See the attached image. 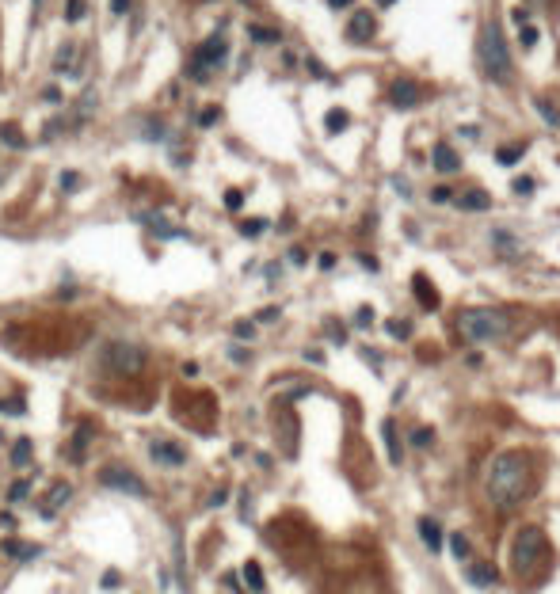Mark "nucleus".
Masks as SVG:
<instances>
[{
	"label": "nucleus",
	"instance_id": "24",
	"mask_svg": "<svg viewBox=\"0 0 560 594\" xmlns=\"http://www.w3.org/2000/svg\"><path fill=\"white\" fill-rule=\"evenodd\" d=\"M492 240H496V248L503 252V256H518V240L511 237L507 229H496V233H492Z\"/></svg>",
	"mask_w": 560,
	"mask_h": 594
},
{
	"label": "nucleus",
	"instance_id": "49",
	"mask_svg": "<svg viewBox=\"0 0 560 594\" xmlns=\"http://www.w3.org/2000/svg\"><path fill=\"white\" fill-rule=\"evenodd\" d=\"M31 4H35V16H39V12H42V4H46V0H31Z\"/></svg>",
	"mask_w": 560,
	"mask_h": 594
},
{
	"label": "nucleus",
	"instance_id": "48",
	"mask_svg": "<svg viewBox=\"0 0 560 594\" xmlns=\"http://www.w3.org/2000/svg\"><path fill=\"white\" fill-rule=\"evenodd\" d=\"M347 4H354V0H328V8H347Z\"/></svg>",
	"mask_w": 560,
	"mask_h": 594
},
{
	"label": "nucleus",
	"instance_id": "40",
	"mask_svg": "<svg viewBox=\"0 0 560 594\" xmlns=\"http://www.w3.org/2000/svg\"><path fill=\"white\" fill-rule=\"evenodd\" d=\"M111 12H115V16H126V12H130V0H111Z\"/></svg>",
	"mask_w": 560,
	"mask_h": 594
},
{
	"label": "nucleus",
	"instance_id": "22",
	"mask_svg": "<svg viewBox=\"0 0 560 594\" xmlns=\"http://www.w3.org/2000/svg\"><path fill=\"white\" fill-rule=\"evenodd\" d=\"M412 290H416L419 297H423V309H435V305H438V294L431 290V282H427L423 275H416V278H412Z\"/></svg>",
	"mask_w": 560,
	"mask_h": 594
},
{
	"label": "nucleus",
	"instance_id": "23",
	"mask_svg": "<svg viewBox=\"0 0 560 594\" xmlns=\"http://www.w3.org/2000/svg\"><path fill=\"white\" fill-rule=\"evenodd\" d=\"M12 465H15V469H27V465H31V438H15V446H12Z\"/></svg>",
	"mask_w": 560,
	"mask_h": 594
},
{
	"label": "nucleus",
	"instance_id": "7",
	"mask_svg": "<svg viewBox=\"0 0 560 594\" xmlns=\"http://www.w3.org/2000/svg\"><path fill=\"white\" fill-rule=\"evenodd\" d=\"M99 484L104 488H111V492H130V495H149V488H145V480L137 476V473H130V469H123V465H107V469H99Z\"/></svg>",
	"mask_w": 560,
	"mask_h": 594
},
{
	"label": "nucleus",
	"instance_id": "28",
	"mask_svg": "<svg viewBox=\"0 0 560 594\" xmlns=\"http://www.w3.org/2000/svg\"><path fill=\"white\" fill-rule=\"evenodd\" d=\"M450 552L457 560H469V537L465 533H450Z\"/></svg>",
	"mask_w": 560,
	"mask_h": 594
},
{
	"label": "nucleus",
	"instance_id": "8",
	"mask_svg": "<svg viewBox=\"0 0 560 594\" xmlns=\"http://www.w3.org/2000/svg\"><path fill=\"white\" fill-rule=\"evenodd\" d=\"M149 457H153L156 465H164V469L187 465V450L180 446V442H168V438H156L153 446H149Z\"/></svg>",
	"mask_w": 560,
	"mask_h": 594
},
{
	"label": "nucleus",
	"instance_id": "42",
	"mask_svg": "<svg viewBox=\"0 0 560 594\" xmlns=\"http://www.w3.org/2000/svg\"><path fill=\"white\" fill-rule=\"evenodd\" d=\"M225 499H229V492H225V488H218V492L210 495V507H221V503H225Z\"/></svg>",
	"mask_w": 560,
	"mask_h": 594
},
{
	"label": "nucleus",
	"instance_id": "17",
	"mask_svg": "<svg viewBox=\"0 0 560 594\" xmlns=\"http://www.w3.org/2000/svg\"><path fill=\"white\" fill-rule=\"evenodd\" d=\"M469 583L473 587H492L496 583V568L492 564H469Z\"/></svg>",
	"mask_w": 560,
	"mask_h": 594
},
{
	"label": "nucleus",
	"instance_id": "30",
	"mask_svg": "<svg viewBox=\"0 0 560 594\" xmlns=\"http://www.w3.org/2000/svg\"><path fill=\"white\" fill-rule=\"evenodd\" d=\"M84 12H88V8H84V0H69V8H65V23H80Z\"/></svg>",
	"mask_w": 560,
	"mask_h": 594
},
{
	"label": "nucleus",
	"instance_id": "26",
	"mask_svg": "<svg viewBox=\"0 0 560 594\" xmlns=\"http://www.w3.org/2000/svg\"><path fill=\"white\" fill-rule=\"evenodd\" d=\"M534 111H537V115L549 122V126H560V111H556L549 99H534Z\"/></svg>",
	"mask_w": 560,
	"mask_h": 594
},
{
	"label": "nucleus",
	"instance_id": "39",
	"mask_svg": "<svg viewBox=\"0 0 560 594\" xmlns=\"http://www.w3.org/2000/svg\"><path fill=\"white\" fill-rule=\"evenodd\" d=\"M240 202H244V194H240V191H229V194H225V206H229V210H240Z\"/></svg>",
	"mask_w": 560,
	"mask_h": 594
},
{
	"label": "nucleus",
	"instance_id": "47",
	"mask_svg": "<svg viewBox=\"0 0 560 594\" xmlns=\"http://www.w3.org/2000/svg\"><path fill=\"white\" fill-rule=\"evenodd\" d=\"M370 320H373V313H370V309H359V324H362V328H366V324H370Z\"/></svg>",
	"mask_w": 560,
	"mask_h": 594
},
{
	"label": "nucleus",
	"instance_id": "25",
	"mask_svg": "<svg viewBox=\"0 0 560 594\" xmlns=\"http://www.w3.org/2000/svg\"><path fill=\"white\" fill-rule=\"evenodd\" d=\"M244 583H248V590L263 594V571H259V564H256V560H248V564H244Z\"/></svg>",
	"mask_w": 560,
	"mask_h": 594
},
{
	"label": "nucleus",
	"instance_id": "1",
	"mask_svg": "<svg viewBox=\"0 0 560 594\" xmlns=\"http://www.w3.org/2000/svg\"><path fill=\"white\" fill-rule=\"evenodd\" d=\"M530 484H534V465H530L526 450H503V454H496V461L488 469V495L499 511L518 507L530 495Z\"/></svg>",
	"mask_w": 560,
	"mask_h": 594
},
{
	"label": "nucleus",
	"instance_id": "5",
	"mask_svg": "<svg viewBox=\"0 0 560 594\" xmlns=\"http://www.w3.org/2000/svg\"><path fill=\"white\" fill-rule=\"evenodd\" d=\"M225 58H229V39H225V35H210V39L191 54L187 77L199 80V84L210 80V69H221V65H225Z\"/></svg>",
	"mask_w": 560,
	"mask_h": 594
},
{
	"label": "nucleus",
	"instance_id": "13",
	"mask_svg": "<svg viewBox=\"0 0 560 594\" xmlns=\"http://www.w3.org/2000/svg\"><path fill=\"white\" fill-rule=\"evenodd\" d=\"M431 164H435V172H442V175H454L457 168H461V156H457L450 145H435V153H431Z\"/></svg>",
	"mask_w": 560,
	"mask_h": 594
},
{
	"label": "nucleus",
	"instance_id": "33",
	"mask_svg": "<svg viewBox=\"0 0 560 594\" xmlns=\"http://www.w3.org/2000/svg\"><path fill=\"white\" fill-rule=\"evenodd\" d=\"M267 229V221H244V225H240V233H244V237H259V233H263Z\"/></svg>",
	"mask_w": 560,
	"mask_h": 594
},
{
	"label": "nucleus",
	"instance_id": "38",
	"mask_svg": "<svg viewBox=\"0 0 560 594\" xmlns=\"http://www.w3.org/2000/svg\"><path fill=\"white\" fill-rule=\"evenodd\" d=\"M73 187H80V175L77 172H65L61 175V191H73Z\"/></svg>",
	"mask_w": 560,
	"mask_h": 594
},
{
	"label": "nucleus",
	"instance_id": "18",
	"mask_svg": "<svg viewBox=\"0 0 560 594\" xmlns=\"http://www.w3.org/2000/svg\"><path fill=\"white\" fill-rule=\"evenodd\" d=\"M419 537L427 541V549H431V552L442 549V533H438V526L431 522V518H419Z\"/></svg>",
	"mask_w": 560,
	"mask_h": 594
},
{
	"label": "nucleus",
	"instance_id": "50",
	"mask_svg": "<svg viewBox=\"0 0 560 594\" xmlns=\"http://www.w3.org/2000/svg\"><path fill=\"white\" fill-rule=\"evenodd\" d=\"M385 4H393V0H378V8H385Z\"/></svg>",
	"mask_w": 560,
	"mask_h": 594
},
{
	"label": "nucleus",
	"instance_id": "36",
	"mask_svg": "<svg viewBox=\"0 0 560 594\" xmlns=\"http://www.w3.org/2000/svg\"><path fill=\"white\" fill-rule=\"evenodd\" d=\"M541 39V31H537V27H522V46H534Z\"/></svg>",
	"mask_w": 560,
	"mask_h": 594
},
{
	"label": "nucleus",
	"instance_id": "37",
	"mask_svg": "<svg viewBox=\"0 0 560 594\" xmlns=\"http://www.w3.org/2000/svg\"><path fill=\"white\" fill-rule=\"evenodd\" d=\"M450 198H454L450 187H435V191H431V202H450Z\"/></svg>",
	"mask_w": 560,
	"mask_h": 594
},
{
	"label": "nucleus",
	"instance_id": "51",
	"mask_svg": "<svg viewBox=\"0 0 560 594\" xmlns=\"http://www.w3.org/2000/svg\"><path fill=\"white\" fill-rule=\"evenodd\" d=\"M0 412H4V400H0Z\"/></svg>",
	"mask_w": 560,
	"mask_h": 594
},
{
	"label": "nucleus",
	"instance_id": "10",
	"mask_svg": "<svg viewBox=\"0 0 560 594\" xmlns=\"http://www.w3.org/2000/svg\"><path fill=\"white\" fill-rule=\"evenodd\" d=\"M389 103H393V107H400V111L416 107V103H419V88H416L412 80H393V88H389Z\"/></svg>",
	"mask_w": 560,
	"mask_h": 594
},
{
	"label": "nucleus",
	"instance_id": "46",
	"mask_svg": "<svg viewBox=\"0 0 560 594\" xmlns=\"http://www.w3.org/2000/svg\"><path fill=\"white\" fill-rule=\"evenodd\" d=\"M309 69H313V77H324V65L316 61V58H309Z\"/></svg>",
	"mask_w": 560,
	"mask_h": 594
},
{
	"label": "nucleus",
	"instance_id": "2",
	"mask_svg": "<svg viewBox=\"0 0 560 594\" xmlns=\"http://www.w3.org/2000/svg\"><path fill=\"white\" fill-rule=\"evenodd\" d=\"M457 332L469 343H496L511 332V316L499 313V309H465L457 316Z\"/></svg>",
	"mask_w": 560,
	"mask_h": 594
},
{
	"label": "nucleus",
	"instance_id": "15",
	"mask_svg": "<svg viewBox=\"0 0 560 594\" xmlns=\"http://www.w3.org/2000/svg\"><path fill=\"white\" fill-rule=\"evenodd\" d=\"M73 58H77V46L65 42L61 50H58V58H54V73H69V77L77 80V77H80V65H73Z\"/></svg>",
	"mask_w": 560,
	"mask_h": 594
},
{
	"label": "nucleus",
	"instance_id": "11",
	"mask_svg": "<svg viewBox=\"0 0 560 594\" xmlns=\"http://www.w3.org/2000/svg\"><path fill=\"white\" fill-rule=\"evenodd\" d=\"M373 31H378V23H373L370 12H354V20L347 23V39L351 42H370Z\"/></svg>",
	"mask_w": 560,
	"mask_h": 594
},
{
	"label": "nucleus",
	"instance_id": "32",
	"mask_svg": "<svg viewBox=\"0 0 560 594\" xmlns=\"http://www.w3.org/2000/svg\"><path fill=\"white\" fill-rule=\"evenodd\" d=\"M385 328H389V332H393L397 339H408V335H412V328H408V324H404V320H389V324H385Z\"/></svg>",
	"mask_w": 560,
	"mask_h": 594
},
{
	"label": "nucleus",
	"instance_id": "20",
	"mask_svg": "<svg viewBox=\"0 0 560 594\" xmlns=\"http://www.w3.org/2000/svg\"><path fill=\"white\" fill-rule=\"evenodd\" d=\"M248 39L259 42V46H275L278 39H282V35H278L275 27H259V23H251V27H248Z\"/></svg>",
	"mask_w": 560,
	"mask_h": 594
},
{
	"label": "nucleus",
	"instance_id": "43",
	"mask_svg": "<svg viewBox=\"0 0 560 594\" xmlns=\"http://www.w3.org/2000/svg\"><path fill=\"white\" fill-rule=\"evenodd\" d=\"M416 446H431V431H419V435H412Z\"/></svg>",
	"mask_w": 560,
	"mask_h": 594
},
{
	"label": "nucleus",
	"instance_id": "3",
	"mask_svg": "<svg viewBox=\"0 0 560 594\" xmlns=\"http://www.w3.org/2000/svg\"><path fill=\"white\" fill-rule=\"evenodd\" d=\"M477 58L488 73V80L507 84L511 80V54H507V39H503V27L499 23H484L480 42H477Z\"/></svg>",
	"mask_w": 560,
	"mask_h": 594
},
{
	"label": "nucleus",
	"instance_id": "14",
	"mask_svg": "<svg viewBox=\"0 0 560 594\" xmlns=\"http://www.w3.org/2000/svg\"><path fill=\"white\" fill-rule=\"evenodd\" d=\"M88 442H92V423H84V427H77L73 446H69V461H73V465H84V457H88Z\"/></svg>",
	"mask_w": 560,
	"mask_h": 594
},
{
	"label": "nucleus",
	"instance_id": "35",
	"mask_svg": "<svg viewBox=\"0 0 560 594\" xmlns=\"http://www.w3.org/2000/svg\"><path fill=\"white\" fill-rule=\"evenodd\" d=\"M530 191H534V179H530V175H518V179H515V194H530Z\"/></svg>",
	"mask_w": 560,
	"mask_h": 594
},
{
	"label": "nucleus",
	"instance_id": "29",
	"mask_svg": "<svg viewBox=\"0 0 560 594\" xmlns=\"http://www.w3.org/2000/svg\"><path fill=\"white\" fill-rule=\"evenodd\" d=\"M324 126H328L332 134H340V130L347 126V111H340V107H335V111H328V115H324Z\"/></svg>",
	"mask_w": 560,
	"mask_h": 594
},
{
	"label": "nucleus",
	"instance_id": "21",
	"mask_svg": "<svg viewBox=\"0 0 560 594\" xmlns=\"http://www.w3.org/2000/svg\"><path fill=\"white\" fill-rule=\"evenodd\" d=\"M522 156H526V145H522V141H518V145H503L499 153H496V164L511 168V164H518Z\"/></svg>",
	"mask_w": 560,
	"mask_h": 594
},
{
	"label": "nucleus",
	"instance_id": "27",
	"mask_svg": "<svg viewBox=\"0 0 560 594\" xmlns=\"http://www.w3.org/2000/svg\"><path fill=\"white\" fill-rule=\"evenodd\" d=\"M0 141H4L8 149H27V137H23L15 126H4V130H0Z\"/></svg>",
	"mask_w": 560,
	"mask_h": 594
},
{
	"label": "nucleus",
	"instance_id": "44",
	"mask_svg": "<svg viewBox=\"0 0 560 594\" xmlns=\"http://www.w3.org/2000/svg\"><path fill=\"white\" fill-rule=\"evenodd\" d=\"M42 99H46V103H61V92H58V88H46Z\"/></svg>",
	"mask_w": 560,
	"mask_h": 594
},
{
	"label": "nucleus",
	"instance_id": "16",
	"mask_svg": "<svg viewBox=\"0 0 560 594\" xmlns=\"http://www.w3.org/2000/svg\"><path fill=\"white\" fill-rule=\"evenodd\" d=\"M0 552L12 556V560H31V556H39L42 549H39V545H27V541H4V545H0Z\"/></svg>",
	"mask_w": 560,
	"mask_h": 594
},
{
	"label": "nucleus",
	"instance_id": "19",
	"mask_svg": "<svg viewBox=\"0 0 560 594\" xmlns=\"http://www.w3.org/2000/svg\"><path fill=\"white\" fill-rule=\"evenodd\" d=\"M457 206H461V210H488L492 198H488V191H465L457 198Z\"/></svg>",
	"mask_w": 560,
	"mask_h": 594
},
{
	"label": "nucleus",
	"instance_id": "45",
	"mask_svg": "<svg viewBox=\"0 0 560 594\" xmlns=\"http://www.w3.org/2000/svg\"><path fill=\"white\" fill-rule=\"evenodd\" d=\"M0 530H15V518L12 514H0Z\"/></svg>",
	"mask_w": 560,
	"mask_h": 594
},
{
	"label": "nucleus",
	"instance_id": "41",
	"mask_svg": "<svg viewBox=\"0 0 560 594\" xmlns=\"http://www.w3.org/2000/svg\"><path fill=\"white\" fill-rule=\"evenodd\" d=\"M199 122H202V126H213V122H218V111H202V115H199Z\"/></svg>",
	"mask_w": 560,
	"mask_h": 594
},
{
	"label": "nucleus",
	"instance_id": "31",
	"mask_svg": "<svg viewBox=\"0 0 560 594\" xmlns=\"http://www.w3.org/2000/svg\"><path fill=\"white\" fill-rule=\"evenodd\" d=\"M31 492V480H15L12 484V492H8V499H12V503H20V499Z\"/></svg>",
	"mask_w": 560,
	"mask_h": 594
},
{
	"label": "nucleus",
	"instance_id": "52",
	"mask_svg": "<svg viewBox=\"0 0 560 594\" xmlns=\"http://www.w3.org/2000/svg\"><path fill=\"white\" fill-rule=\"evenodd\" d=\"M244 4H248V0H244Z\"/></svg>",
	"mask_w": 560,
	"mask_h": 594
},
{
	"label": "nucleus",
	"instance_id": "34",
	"mask_svg": "<svg viewBox=\"0 0 560 594\" xmlns=\"http://www.w3.org/2000/svg\"><path fill=\"white\" fill-rule=\"evenodd\" d=\"M232 335H237V339H256V324H248V320H240V324L232 328Z\"/></svg>",
	"mask_w": 560,
	"mask_h": 594
},
{
	"label": "nucleus",
	"instance_id": "6",
	"mask_svg": "<svg viewBox=\"0 0 560 594\" xmlns=\"http://www.w3.org/2000/svg\"><path fill=\"white\" fill-rule=\"evenodd\" d=\"M541 552H545V533H541L537 526L518 530L515 545H511V571H515V575H530L537 568V556Z\"/></svg>",
	"mask_w": 560,
	"mask_h": 594
},
{
	"label": "nucleus",
	"instance_id": "9",
	"mask_svg": "<svg viewBox=\"0 0 560 594\" xmlns=\"http://www.w3.org/2000/svg\"><path fill=\"white\" fill-rule=\"evenodd\" d=\"M73 499V488L69 484H54L50 492L42 495V503H39V511H42V518H58V511L65 503Z\"/></svg>",
	"mask_w": 560,
	"mask_h": 594
},
{
	"label": "nucleus",
	"instance_id": "12",
	"mask_svg": "<svg viewBox=\"0 0 560 594\" xmlns=\"http://www.w3.org/2000/svg\"><path fill=\"white\" fill-rule=\"evenodd\" d=\"M381 442H385L389 465H400V461H404V450H400V435H397V423L393 419L381 423Z\"/></svg>",
	"mask_w": 560,
	"mask_h": 594
},
{
	"label": "nucleus",
	"instance_id": "4",
	"mask_svg": "<svg viewBox=\"0 0 560 594\" xmlns=\"http://www.w3.org/2000/svg\"><path fill=\"white\" fill-rule=\"evenodd\" d=\"M145 362H149L145 347L130 343V339H111V343H104V351H99V370L115 373V377H137L145 370Z\"/></svg>",
	"mask_w": 560,
	"mask_h": 594
}]
</instances>
